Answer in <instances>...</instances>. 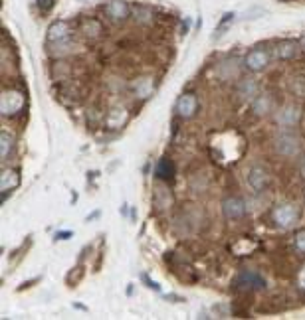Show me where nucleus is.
Wrapping results in <instances>:
<instances>
[{"mask_svg": "<svg viewBox=\"0 0 305 320\" xmlns=\"http://www.w3.org/2000/svg\"><path fill=\"white\" fill-rule=\"evenodd\" d=\"M273 148L281 156H295L301 150V138L295 132H281L273 138Z\"/></svg>", "mask_w": 305, "mask_h": 320, "instance_id": "1", "label": "nucleus"}, {"mask_svg": "<svg viewBox=\"0 0 305 320\" xmlns=\"http://www.w3.org/2000/svg\"><path fill=\"white\" fill-rule=\"evenodd\" d=\"M271 217L279 227H291L299 219V209L293 203H281L271 211Z\"/></svg>", "mask_w": 305, "mask_h": 320, "instance_id": "2", "label": "nucleus"}, {"mask_svg": "<svg viewBox=\"0 0 305 320\" xmlns=\"http://www.w3.org/2000/svg\"><path fill=\"white\" fill-rule=\"evenodd\" d=\"M236 288H242V290H263L265 288V279L255 273V271H242L236 280H234Z\"/></svg>", "mask_w": 305, "mask_h": 320, "instance_id": "3", "label": "nucleus"}, {"mask_svg": "<svg viewBox=\"0 0 305 320\" xmlns=\"http://www.w3.org/2000/svg\"><path fill=\"white\" fill-rule=\"evenodd\" d=\"M267 63H269V51L263 47H254L244 57V65L250 71H261L267 67Z\"/></svg>", "mask_w": 305, "mask_h": 320, "instance_id": "4", "label": "nucleus"}, {"mask_svg": "<svg viewBox=\"0 0 305 320\" xmlns=\"http://www.w3.org/2000/svg\"><path fill=\"white\" fill-rule=\"evenodd\" d=\"M22 107H24V95L20 91H4L2 93V103H0L2 115L12 117V115L20 113Z\"/></svg>", "mask_w": 305, "mask_h": 320, "instance_id": "5", "label": "nucleus"}, {"mask_svg": "<svg viewBox=\"0 0 305 320\" xmlns=\"http://www.w3.org/2000/svg\"><path fill=\"white\" fill-rule=\"evenodd\" d=\"M222 211H224V215H226L228 219H240V217H244V213H246V203H244L242 198L230 196V198H226V200L222 201Z\"/></svg>", "mask_w": 305, "mask_h": 320, "instance_id": "6", "label": "nucleus"}, {"mask_svg": "<svg viewBox=\"0 0 305 320\" xmlns=\"http://www.w3.org/2000/svg\"><path fill=\"white\" fill-rule=\"evenodd\" d=\"M248 184H250V188L255 190V192H263V190L267 188V184H269V174H267V170L261 168V166H252L250 172H248Z\"/></svg>", "mask_w": 305, "mask_h": 320, "instance_id": "7", "label": "nucleus"}, {"mask_svg": "<svg viewBox=\"0 0 305 320\" xmlns=\"http://www.w3.org/2000/svg\"><path fill=\"white\" fill-rule=\"evenodd\" d=\"M67 38H69V26L63 20H55L50 24L48 34H46L48 43H63Z\"/></svg>", "mask_w": 305, "mask_h": 320, "instance_id": "8", "label": "nucleus"}, {"mask_svg": "<svg viewBox=\"0 0 305 320\" xmlns=\"http://www.w3.org/2000/svg\"><path fill=\"white\" fill-rule=\"evenodd\" d=\"M105 14H107L111 20L121 22V20L129 18L131 8H129V4H127L125 0H109V2L105 4Z\"/></svg>", "mask_w": 305, "mask_h": 320, "instance_id": "9", "label": "nucleus"}, {"mask_svg": "<svg viewBox=\"0 0 305 320\" xmlns=\"http://www.w3.org/2000/svg\"><path fill=\"white\" fill-rule=\"evenodd\" d=\"M196 107H198V101H196V95H192V93H184L176 101V113L184 119L192 117L196 113Z\"/></svg>", "mask_w": 305, "mask_h": 320, "instance_id": "10", "label": "nucleus"}, {"mask_svg": "<svg viewBox=\"0 0 305 320\" xmlns=\"http://www.w3.org/2000/svg\"><path fill=\"white\" fill-rule=\"evenodd\" d=\"M18 184H20V174L16 172V170H2V178H0V190H2V201H4V198L12 192V190H16L18 188Z\"/></svg>", "mask_w": 305, "mask_h": 320, "instance_id": "11", "label": "nucleus"}, {"mask_svg": "<svg viewBox=\"0 0 305 320\" xmlns=\"http://www.w3.org/2000/svg\"><path fill=\"white\" fill-rule=\"evenodd\" d=\"M133 91L139 99H147L152 91H154V83L151 77H139L135 83H133Z\"/></svg>", "mask_w": 305, "mask_h": 320, "instance_id": "12", "label": "nucleus"}, {"mask_svg": "<svg viewBox=\"0 0 305 320\" xmlns=\"http://www.w3.org/2000/svg\"><path fill=\"white\" fill-rule=\"evenodd\" d=\"M257 83L254 81V79H250V77H246V79H242L240 81V85H238V95L242 97V99H254V97H257Z\"/></svg>", "mask_w": 305, "mask_h": 320, "instance_id": "13", "label": "nucleus"}, {"mask_svg": "<svg viewBox=\"0 0 305 320\" xmlns=\"http://www.w3.org/2000/svg\"><path fill=\"white\" fill-rule=\"evenodd\" d=\"M295 51H297V41H293V40H283L275 47V55L279 59H289L295 55Z\"/></svg>", "mask_w": 305, "mask_h": 320, "instance_id": "14", "label": "nucleus"}, {"mask_svg": "<svg viewBox=\"0 0 305 320\" xmlns=\"http://www.w3.org/2000/svg\"><path fill=\"white\" fill-rule=\"evenodd\" d=\"M156 178L160 180H170L174 176V162L170 158H160L158 164H156V170H154Z\"/></svg>", "mask_w": 305, "mask_h": 320, "instance_id": "15", "label": "nucleus"}, {"mask_svg": "<svg viewBox=\"0 0 305 320\" xmlns=\"http://www.w3.org/2000/svg\"><path fill=\"white\" fill-rule=\"evenodd\" d=\"M277 120H279L283 126H293V124L299 120V109H297V107H285L283 111H279Z\"/></svg>", "mask_w": 305, "mask_h": 320, "instance_id": "16", "label": "nucleus"}, {"mask_svg": "<svg viewBox=\"0 0 305 320\" xmlns=\"http://www.w3.org/2000/svg\"><path fill=\"white\" fill-rule=\"evenodd\" d=\"M12 150H14V136L10 132H2L0 134V158L8 160Z\"/></svg>", "mask_w": 305, "mask_h": 320, "instance_id": "17", "label": "nucleus"}, {"mask_svg": "<svg viewBox=\"0 0 305 320\" xmlns=\"http://www.w3.org/2000/svg\"><path fill=\"white\" fill-rule=\"evenodd\" d=\"M254 111H255L257 115L269 113V111H271V99H269V95H257L255 101H254Z\"/></svg>", "mask_w": 305, "mask_h": 320, "instance_id": "18", "label": "nucleus"}, {"mask_svg": "<svg viewBox=\"0 0 305 320\" xmlns=\"http://www.w3.org/2000/svg\"><path fill=\"white\" fill-rule=\"evenodd\" d=\"M83 275H85V271H83V267L81 265H75L67 275H65V282L69 284V286H77L79 284V280L83 279Z\"/></svg>", "mask_w": 305, "mask_h": 320, "instance_id": "19", "label": "nucleus"}, {"mask_svg": "<svg viewBox=\"0 0 305 320\" xmlns=\"http://www.w3.org/2000/svg\"><path fill=\"white\" fill-rule=\"evenodd\" d=\"M81 30L85 32V36L95 38V36H99V32H101V24L95 22V20H85L83 26H81Z\"/></svg>", "mask_w": 305, "mask_h": 320, "instance_id": "20", "label": "nucleus"}, {"mask_svg": "<svg viewBox=\"0 0 305 320\" xmlns=\"http://www.w3.org/2000/svg\"><path fill=\"white\" fill-rule=\"evenodd\" d=\"M234 20V12H228V14H224V18L220 20V24H218V28H216V34H214V38H220L222 34H224V26L228 28V24Z\"/></svg>", "mask_w": 305, "mask_h": 320, "instance_id": "21", "label": "nucleus"}, {"mask_svg": "<svg viewBox=\"0 0 305 320\" xmlns=\"http://www.w3.org/2000/svg\"><path fill=\"white\" fill-rule=\"evenodd\" d=\"M295 249L299 253H305V229H301V231L295 233Z\"/></svg>", "mask_w": 305, "mask_h": 320, "instance_id": "22", "label": "nucleus"}, {"mask_svg": "<svg viewBox=\"0 0 305 320\" xmlns=\"http://www.w3.org/2000/svg\"><path fill=\"white\" fill-rule=\"evenodd\" d=\"M36 4L40 8V12H44V14H48L53 8V0H36Z\"/></svg>", "mask_w": 305, "mask_h": 320, "instance_id": "23", "label": "nucleus"}, {"mask_svg": "<svg viewBox=\"0 0 305 320\" xmlns=\"http://www.w3.org/2000/svg\"><path fill=\"white\" fill-rule=\"evenodd\" d=\"M141 279H143V282H147V286H149V288H152V290H160V286H158L154 280H151V279H149V275H145V273H143V275H141Z\"/></svg>", "mask_w": 305, "mask_h": 320, "instance_id": "24", "label": "nucleus"}, {"mask_svg": "<svg viewBox=\"0 0 305 320\" xmlns=\"http://www.w3.org/2000/svg\"><path fill=\"white\" fill-rule=\"evenodd\" d=\"M73 235V231H59L55 233V241H61V239H69Z\"/></svg>", "mask_w": 305, "mask_h": 320, "instance_id": "25", "label": "nucleus"}, {"mask_svg": "<svg viewBox=\"0 0 305 320\" xmlns=\"http://www.w3.org/2000/svg\"><path fill=\"white\" fill-rule=\"evenodd\" d=\"M297 280H299V286L305 290V265L301 267V271H299V277H297Z\"/></svg>", "mask_w": 305, "mask_h": 320, "instance_id": "26", "label": "nucleus"}, {"mask_svg": "<svg viewBox=\"0 0 305 320\" xmlns=\"http://www.w3.org/2000/svg\"><path fill=\"white\" fill-rule=\"evenodd\" d=\"M299 172H301V176L305 178V156H303L301 162H299Z\"/></svg>", "mask_w": 305, "mask_h": 320, "instance_id": "27", "label": "nucleus"}, {"mask_svg": "<svg viewBox=\"0 0 305 320\" xmlns=\"http://www.w3.org/2000/svg\"><path fill=\"white\" fill-rule=\"evenodd\" d=\"M299 45H301V49H303V51H305V36H303V38H301V41H299Z\"/></svg>", "mask_w": 305, "mask_h": 320, "instance_id": "28", "label": "nucleus"}]
</instances>
